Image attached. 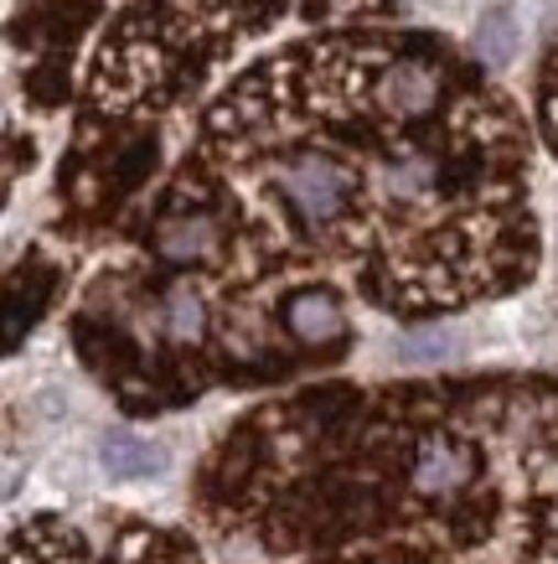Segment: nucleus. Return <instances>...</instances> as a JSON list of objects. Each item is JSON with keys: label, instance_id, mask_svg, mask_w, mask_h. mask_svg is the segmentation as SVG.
Listing matches in <instances>:
<instances>
[{"label": "nucleus", "instance_id": "39448f33", "mask_svg": "<svg viewBox=\"0 0 558 564\" xmlns=\"http://www.w3.org/2000/svg\"><path fill=\"white\" fill-rule=\"evenodd\" d=\"M517 47H523V26H517V17H512L507 6H496L491 17H481V26H475V57L486 68H507L512 57H517Z\"/></svg>", "mask_w": 558, "mask_h": 564}, {"label": "nucleus", "instance_id": "7ed1b4c3", "mask_svg": "<svg viewBox=\"0 0 558 564\" xmlns=\"http://www.w3.org/2000/svg\"><path fill=\"white\" fill-rule=\"evenodd\" d=\"M280 322H285L289 347L300 352H331L352 337V322H347V306L341 295L326 285V280H300L280 295Z\"/></svg>", "mask_w": 558, "mask_h": 564}, {"label": "nucleus", "instance_id": "f03ea898", "mask_svg": "<svg viewBox=\"0 0 558 564\" xmlns=\"http://www.w3.org/2000/svg\"><path fill=\"white\" fill-rule=\"evenodd\" d=\"M6 564H203V549L186 529L140 523L135 513H99L94 523L32 513L6 529Z\"/></svg>", "mask_w": 558, "mask_h": 564}, {"label": "nucleus", "instance_id": "f257e3e1", "mask_svg": "<svg viewBox=\"0 0 558 564\" xmlns=\"http://www.w3.org/2000/svg\"><path fill=\"white\" fill-rule=\"evenodd\" d=\"M481 462L450 492L378 508L321 554L383 564H558V378H475Z\"/></svg>", "mask_w": 558, "mask_h": 564}, {"label": "nucleus", "instance_id": "20e7f679", "mask_svg": "<svg viewBox=\"0 0 558 564\" xmlns=\"http://www.w3.org/2000/svg\"><path fill=\"white\" fill-rule=\"evenodd\" d=\"M99 466H103V477H114V481H145V477H161V471H166L171 451L161 441L114 430V435H103V445H99Z\"/></svg>", "mask_w": 558, "mask_h": 564}]
</instances>
